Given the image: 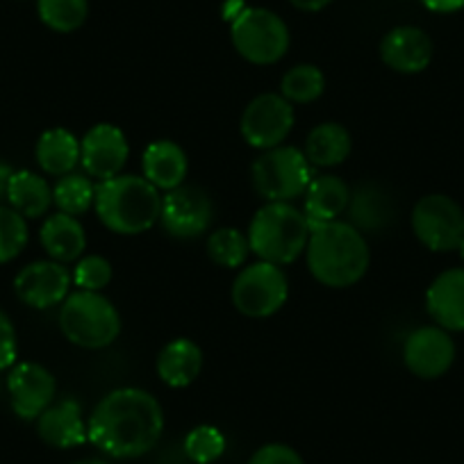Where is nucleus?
Segmentation results:
<instances>
[{
	"label": "nucleus",
	"instance_id": "1",
	"mask_svg": "<svg viewBox=\"0 0 464 464\" xmlns=\"http://www.w3.org/2000/svg\"><path fill=\"white\" fill-rule=\"evenodd\" d=\"M164 410L150 392L119 387L98 401L87 421L89 441L110 458H141L158 446Z\"/></svg>",
	"mask_w": 464,
	"mask_h": 464
},
{
	"label": "nucleus",
	"instance_id": "2",
	"mask_svg": "<svg viewBox=\"0 0 464 464\" xmlns=\"http://www.w3.org/2000/svg\"><path fill=\"white\" fill-rule=\"evenodd\" d=\"M305 260L316 283L330 289H343L364 278L372 265V251L362 232L339 218L312 226Z\"/></svg>",
	"mask_w": 464,
	"mask_h": 464
},
{
	"label": "nucleus",
	"instance_id": "3",
	"mask_svg": "<svg viewBox=\"0 0 464 464\" xmlns=\"http://www.w3.org/2000/svg\"><path fill=\"white\" fill-rule=\"evenodd\" d=\"M98 218L114 235H141L160 223L162 196L144 176H116L96 185Z\"/></svg>",
	"mask_w": 464,
	"mask_h": 464
},
{
	"label": "nucleus",
	"instance_id": "4",
	"mask_svg": "<svg viewBox=\"0 0 464 464\" xmlns=\"http://www.w3.org/2000/svg\"><path fill=\"white\" fill-rule=\"evenodd\" d=\"M312 226L292 203H266L251 218L248 244L257 260L287 266L305 253Z\"/></svg>",
	"mask_w": 464,
	"mask_h": 464
},
{
	"label": "nucleus",
	"instance_id": "5",
	"mask_svg": "<svg viewBox=\"0 0 464 464\" xmlns=\"http://www.w3.org/2000/svg\"><path fill=\"white\" fill-rule=\"evenodd\" d=\"M121 314L101 292L69 294L60 307V330L73 346L98 351L107 348L121 334Z\"/></svg>",
	"mask_w": 464,
	"mask_h": 464
},
{
	"label": "nucleus",
	"instance_id": "6",
	"mask_svg": "<svg viewBox=\"0 0 464 464\" xmlns=\"http://www.w3.org/2000/svg\"><path fill=\"white\" fill-rule=\"evenodd\" d=\"M312 178V164L296 146L283 144L265 150L251 167L253 189L266 203H292L305 194Z\"/></svg>",
	"mask_w": 464,
	"mask_h": 464
},
{
	"label": "nucleus",
	"instance_id": "7",
	"mask_svg": "<svg viewBox=\"0 0 464 464\" xmlns=\"http://www.w3.org/2000/svg\"><path fill=\"white\" fill-rule=\"evenodd\" d=\"M232 46L246 62L269 66L283 60L292 44L287 24L265 7H244L230 25Z\"/></svg>",
	"mask_w": 464,
	"mask_h": 464
},
{
	"label": "nucleus",
	"instance_id": "8",
	"mask_svg": "<svg viewBox=\"0 0 464 464\" xmlns=\"http://www.w3.org/2000/svg\"><path fill=\"white\" fill-rule=\"evenodd\" d=\"M232 305L248 319H266L276 314L289 298V280L283 266L271 262L244 265L232 283Z\"/></svg>",
	"mask_w": 464,
	"mask_h": 464
},
{
	"label": "nucleus",
	"instance_id": "9",
	"mask_svg": "<svg viewBox=\"0 0 464 464\" xmlns=\"http://www.w3.org/2000/svg\"><path fill=\"white\" fill-rule=\"evenodd\" d=\"M412 230L428 251H455L464 239V209L446 194L423 196L412 209Z\"/></svg>",
	"mask_w": 464,
	"mask_h": 464
},
{
	"label": "nucleus",
	"instance_id": "10",
	"mask_svg": "<svg viewBox=\"0 0 464 464\" xmlns=\"http://www.w3.org/2000/svg\"><path fill=\"white\" fill-rule=\"evenodd\" d=\"M294 121H296L294 105L287 98H283L280 93H260L244 110L239 130L248 146L269 150L285 144Z\"/></svg>",
	"mask_w": 464,
	"mask_h": 464
},
{
	"label": "nucleus",
	"instance_id": "11",
	"mask_svg": "<svg viewBox=\"0 0 464 464\" xmlns=\"http://www.w3.org/2000/svg\"><path fill=\"white\" fill-rule=\"evenodd\" d=\"M214 221L212 196L198 185H180L162 196L160 223L176 239H196L209 232Z\"/></svg>",
	"mask_w": 464,
	"mask_h": 464
},
{
	"label": "nucleus",
	"instance_id": "12",
	"mask_svg": "<svg viewBox=\"0 0 464 464\" xmlns=\"http://www.w3.org/2000/svg\"><path fill=\"white\" fill-rule=\"evenodd\" d=\"M455 360V342L449 330L440 325H423L412 330L403 343V362L417 378H441Z\"/></svg>",
	"mask_w": 464,
	"mask_h": 464
},
{
	"label": "nucleus",
	"instance_id": "13",
	"mask_svg": "<svg viewBox=\"0 0 464 464\" xmlns=\"http://www.w3.org/2000/svg\"><path fill=\"white\" fill-rule=\"evenodd\" d=\"M130 158V146L121 128L114 123H96L80 141V164L89 178L98 182L121 176Z\"/></svg>",
	"mask_w": 464,
	"mask_h": 464
},
{
	"label": "nucleus",
	"instance_id": "14",
	"mask_svg": "<svg viewBox=\"0 0 464 464\" xmlns=\"http://www.w3.org/2000/svg\"><path fill=\"white\" fill-rule=\"evenodd\" d=\"M12 410L25 421H37L39 414L55 403V376L39 362H19L7 376Z\"/></svg>",
	"mask_w": 464,
	"mask_h": 464
},
{
	"label": "nucleus",
	"instance_id": "15",
	"mask_svg": "<svg viewBox=\"0 0 464 464\" xmlns=\"http://www.w3.org/2000/svg\"><path fill=\"white\" fill-rule=\"evenodd\" d=\"M71 285H73V276L62 262L37 260L16 274L14 292L19 301L28 307L48 310L64 303Z\"/></svg>",
	"mask_w": 464,
	"mask_h": 464
},
{
	"label": "nucleus",
	"instance_id": "16",
	"mask_svg": "<svg viewBox=\"0 0 464 464\" xmlns=\"http://www.w3.org/2000/svg\"><path fill=\"white\" fill-rule=\"evenodd\" d=\"M432 53H435L432 39L414 25H399L390 30L381 42L382 62L396 73H421L430 66Z\"/></svg>",
	"mask_w": 464,
	"mask_h": 464
},
{
	"label": "nucleus",
	"instance_id": "17",
	"mask_svg": "<svg viewBox=\"0 0 464 464\" xmlns=\"http://www.w3.org/2000/svg\"><path fill=\"white\" fill-rule=\"evenodd\" d=\"M426 310L440 328L464 333V269L437 276L426 292Z\"/></svg>",
	"mask_w": 464,
	"mask_h": 464
},
{
	"label": "nucleus",
	"instance_id": "18",
	"mask_svg": "<svg viewBox=\"0 0 464 464\" xmlns=\"http://www.w3.org/2000/svg\"><path fill=\"white\" fill-rule=\"evenodd\" d=\"M37 432L53 449H75L89 441L87 421L75 399L57 401L44 410L37 419Z\"/></svg>",
	"mask_w": 464,
	"mask_h": 464
},
{
	"label": "nucleus",
	"instance_id": "19",
	"mask_svg": "<svg viewBox=\"0 0 464 464\" xmlns=\"http://www.w3.org/2000/svg\"><path fill=\"white\" fill-rule=\"evenodd\" d=\"M141 171L144 178L160 191H171L185 185L189 160L182 146L171 140H158L146 146L141 158Z\"/></svg>",
	"mask_w": 464,
	"mask_h": 464
},
{
	"label": "nucleus",
	"instance_id": "20",
	"mask_svg": "<svg viewBox=\"0 0 464 464\" xmlns=\"http://www.w3.org/2000/svg\"><path fill=\"white\" fill-rule=\"evenodd\" d=\"M348 223L358 227L360 232H382L394 221V200L387 194L385 187L376 182L351 189V203H348Z\"/></svg>",
	"mask_w": 464,
	"mask_h": 464
},
{
	"label": "nucleus",
	"instance_id": "21",
	"mask_svg": "<svg viewBox=\"0 0 464 464\" xmlns=\"http://www.w3.org/2000/svg\"><path fill=\"white\" fill-rule=\"evenodd\" d=\"M155 369H158L160 381L167 387H173V390L189 387L200 376L203 351H200L198 343L187 337L171 339L158 353Z\"/></svg>",
	"mask_w": 464,
	"mask_h": 464
},
{
	"label": "nucleus",
	"instance_id": "22",
	"mask_svg": "<svg viewBox=\"0 0 464 464\" xmlns=\"http://www.w3.org/2000/svg\"><path fill=\"white\" fill-rule=\"evenodd\" d=\"M39 242H42L44 251L48 253L51 260L69 265V262L82 257L84 248H87V232H84L78 217L57 212L44 221L42 232H39Z\"/></svg>",
	"mask_w": 464,
	"mask_h": 464
},
{
	"label": "nucleus",
	"instance_id": "23",
	"mask_svg": "<svg viewBox=\"0 0 464 464\" xmlns=\"http://www.w3.org/2000/svg\"><path fill=\"white\" fill-rule=\"evenodd\" d=\"M351 203V187L334 173L312 178L305 189V217L310 226L339 221Z\"/></svg>",
	"mask_w": 464,
	"mask_h": 464
},
{
	"label": "nucleus",
	"instance_id": "24",
	"mask_svg": "<svg viewBox=\"0 0 464 464\" xmlns=\"http://www.w3.org/2000/svg\"><path fill=\"white\" fill-rule=\"evenodd\" d=\"M353 149V140H351V132L342 126V123H319L316 128H312L310 135L305 141V158L312 167L319 169H333L339 167L348 160Z\"/></svg>",
	"mask_w": 464,
	"mask_h": 464
},
{
	"label": "nucleus",
	"instance_id": "25",
	"mask_svg": "<svg viewBox=\"0 0 464 464\" xmlns=\"http://www.w3.org/2000/svg\"><path fill=\"white\" fill-rule=\"evenodd\" d=\"M34 158L48 176H66L73 173V169L80 164V141L73 132L64 128H51L44 132L34 149Z\"/></svg>",
	"mask_w": 464,
	"mask_h": 464
},
{
	"label": "nucleus",
	"instance_id": "26",
	"mask_svg": "<svg viewBox=\"0 0 464 464\" xmlns=\"http://www.w3.org/2000/svg\"><path fill=\"white\" fill-rule=\"evenodd\" d=\"M7 200H10V208L16 209L21 217L39 218L51 209L53 187L39 173L14 171L7 187Z\"/></svg>",
	"mask_w": 464,
	"mask_h": 464
},
{
	"label": "nucleus",
	"instance_id": "27",
	"mask_svg": "<svg viewBox=\"0 0 464 464\" xmlns=\"http://www.w3.org/2000/svg\"><path fill=\"white\" fill-rule=\"evenodd\" d=\"M325 75L314 64H296L280 80V96L296 105H307L324 96Z\"/></svg>",
	"mask_w": 464,
	"mask_h": 464
},
{
	"label": "nucleus",
	"instance_id": "28",
	"mask_svg": "<svg viewBox=\"0 0 464 464\" xmlns=\"http://www.w3.org/2000/svg\"><path fill=\"white\" fill-rule=\"evenodd\" d=\"M248 253H251L248 235H244L237 227H218L209 232L208 256L214 265L223 269H239L246 265Z\"/></svg>",
	"mask_w": 464,
	"mask_h": 464
},
{
	"label": "nucleus",
	"instance_id": "29",
	"mask_svg": "<svg viewBox=\"0 0 464 464\" xmlns=\"http://www.w3.org/2000/svg\"><path fill=\"white\" fill-rule=\"evenodd\" d=\"M93 200H96V185L80 173H66L53 187V205L57 212L80 217L93 208Z\"/></svg>",
	"mask_w": 464,
	"mask_h": 464
},
{
	"label": "nucleus",
	"instance_id": "30",
	"mask_svg": "<svg viewBox=\"0 0 464 464\" xmlns=\"http://www.w3.org/2000/svg\"><path fill=\"white\" fill-rule=\"evenodd\" d=\"M37 12L46 28L69 34L87 21L89 0H37Z\"/></svg>",
	"mask_w": 464,
	"mask_h": 464
},
{
	"label": "nucleus",
	"instance_id": "31",
	"mask_svg": "<svg viewBox=\"0 0 464 464\" xmlns=\"http://www.w3.org/2000/svg\"><path fill=\"white\" fill-rule=\"evenodd\" d=\"M28 244V221L16 209L0 205V265L21 256Z\"/></svg>",
	"mask_w": 464,
	"mask_h": 464
},
{
	"label": "nucleus",
	"instance_id": "32",
	"mask_svg": "<svg viewBox=\"0 0 464 464\" xmlns=\"http://www.w3.org/2000/svg\"><path fill=\"white\" fill-rule=\"evenodd\" d=\"M226 453V437L214 426H196L185 437V455L196 464H212Z\"/></svg>",
	"mask_w": 464,
	"mask_h": 464
},
{
	"label": "nucleus",
	"instance_id": "33",
	"mask_svg": "<svg viewBox=\"0 0 464 464\" xmlns=\"http://www.w3.org/2000/svg\"><path fill=\"white\" fill-rule=\"evenodd\" d=\"M111 265L102 256L80 257L73 269V285L84 292H101L110 285Z\"/></svg>",
	"mask_w": 464,
	"mask_h": 464
},
{
	"label": "nucleus",
	"instance_id": "34",
	"mask_svg": "<svg viewBox=\"0 0 464 464\" xmlns=\"http://www.w3.org/2000/svg\"><path fill=\"white\" fill-rule=\"evenodd\" d=\"M248 464H305V459L287 444H265L251 455Z\"/></svg>",
	"mask_w": 464,
	"mask_h": 464
},
{
	"label": "nucleus",
	"instance_id": "35",
	"mask_svg": "<svg viewBox=\"0 0 464 464\" xmlns=\"http://www.w3.org/2000/svg\"><path fill=\"white\" fill-rule=\"evenodd\" d=\"M19 355V342H16V328L10 316L0 310V372L12 369Z\"/></svg>",
	"mask_w": 464,
	"mask_h": 464
},
{
	"label": "nucleus",
	"instance_id": "36",
	"mask_svg": "<svg viewBox=\"0 0 464 464\" xmlns=\"http://www.w3.org/2000/svg\"><path fill=\"white\" fill-rule=\"evenodd\" d=\"M423 7L437 14H453L464 7V0H421Z\"/></svg>",
	"mask_w": 464,
	"mask_h": 464
},
{
	"label": "nucleus",
	"instance_id": "37",
	"mask_svg": "<svg viewBox=\"0 0 464 464\" xmlns=\"http://www.w3.org/2000/svg\"><path fill=\"white\" fill-rule=\"evenodd\" d=\"M289 3L301 12H319L324 7H328L333 0H289Z\"/></svg>",
	"mask_w": 464,
	"mask_h": 464
},
{
	"label": "nucleus",
	"instance_id": "38",
	"mask_svg": "<svg viewBox=\"0 0 464 464\" xmlns=\"http://www.w3.org/2000/svg\"><path fill=\"white\" fill-rule=\"evenodd\" d=\"M12 169L7 164H0V196H7V187H10L12 180Z\"/></svg>",
	"mask_w": 464,
	"mask_h": 464
},
{
	"label": "nucleus",
	"instance_id": "39",
	"mask_svg": "<svg viewBox=\"0 0 464 464\" xmlns=\"http://www.w3.org/2000/svg\"><path fill=\"white\" fill-rule=\"evenodd\" d=\"M73 464H107L105 459H101V458H82V459H78V462H73Z\"/></svg>",
	"mask_w": 464,
	"mask_h": 464
},
{
	"label": "nucleus",
	"instance_id": "40",
	"mask_svg": "<svg viewBox=\"0 0 464 464\" xmlns=\"http://www.w3.org/2000/svg\"><path fill=\"white\" fill-rule=\"evenodd\" d=\"M458 251H459V256H462V260H464V239H462V244H459Z\"/></svg>",
	"mask_w": 464,
	"mask_h": 464
}]
</instances>
